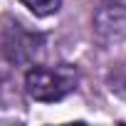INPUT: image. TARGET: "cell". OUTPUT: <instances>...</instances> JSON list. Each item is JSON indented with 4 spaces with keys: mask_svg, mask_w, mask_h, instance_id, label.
I'll return each instance as SVG.
<instances>
[{
    "mask_svg": "<svg viewBox=\"0 0 126 126\" xmlns=\"http://www.w3.org/2000/svg\"><path fill=\"white\" fill-rule=\"evenodd\" d=\"M79 87V69L77 64H30L22 74V92L40 104H54L67 99Z\"/></svg>",
    "mask_w": 126,
    "mask_h": 126,
    "instance_id": "obj_1",
    "label": "cell"
},
{
    "mask_svg": "<svg viewBox=\"0 0 126 126\" xmlns=\"http://www.w3.org/2000/svg\"><path fill=\"white\" fill-rule=\"evenodd\" d=\"M47 37L42 32H32L17 17H3L0 22V57L17 69L30 67L42 57Z\"/></svg>",
    "mask_w": 126,
    "mask_h": 126,
    "instance_id": "obj_2",
    "label": "cell"
},
{
    "mask_svg": "<svg viewBox=\"0 0 126 126\" xmlns=\"http://www.w3.org/2000/svg\"><path fill=\"white\" fill-rule=\"evenodd\" d=\"M94 37L104 47H116L126 42V3H101L92 17Z\"/></svg>",
    "mask_w": 126,
    "mask_h": 126,
    "instance_id": "obj_3",
    "label": "cell"
},
{
    "mask_svg": "<svg viewBox=\"0 0 126 126\" xmlns=\"http://www.w3.org/2000/svg\"><path fill=\"white\" fill-rule=\"evenodd\" d=\"M20 3L35 15V17H49L57 15L62 8V0H20Z\"/></svg>",
    "mask_w": 126,
    "mask_h": 126,
    "instance_id": "obj_4",
    "label": "cell"
},
{
    "mask_svg": "<svg viewBox=\"0 0 126 126\" xmlns=\"http://www.w3.org/2000/svg\"><path fill=\"white\" fill-rule=\"evenodd\" d=\"M101 3H126V0H101Z\"/></svg>",
    "mask_w": 126,
    "mask_h": 126,
    "instance_id": "obj_5",
    "label": "cell"
}]
</instances>
